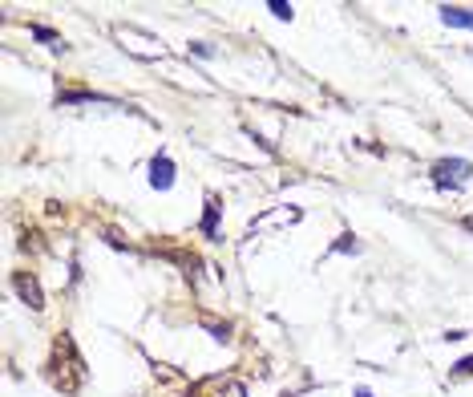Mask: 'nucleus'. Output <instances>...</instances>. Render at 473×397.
<instances>
[{"label":"nucleus","mask_w":473,"mask_h":397,"mask_svg":"<svg viewBox=\"0 0 473 397\" xmlns=\"http://www.w3.org/2000/svg\"><path fill=\"white\" fill-rule=\"evenodd\" d=\"M118 37L125 41L130 53H138V57H162L166 53L162 41H154V37H146V33H138V28H130V25H118Z\"/></svg>","instance_id":"obj_1"},{"label":"nucleus","mask_w":473,"mask_h":397,"mask_svg":"<svg viewBox=\"0 0 473 397\" xmlns=\"http://www.w3.org/2000/svg\"><path fill=\"white\" fill-rule=\"evenodd\" d=\"M473 174V162H465V158H441L437 167H433V179L441 186H457V183H465Z\"/></svg>","instance_id":"obj_2"},{"label":"nucleus","mask_w":473,"mask_h":397,"mask_svg":"<svg viewBox=\"0 0 473 397\" xmlns=\"http://www.w3.org/2000/svg\"><path fill=\"white\" fill-rule=\"evenodd\" d=\"M150 183L158 186V191H170V186H174V162H170L166 155H158L150 162Z\"/></svg>","instance_id":"obj_3"},{"label":"nucleus","mask_w":473,"mask_h":397,"mask_svg":"<svg viewBox=\"0 0 473 397\" xmlns=\"http://www.w3.org/2000/svg\"><path fill=\"white\" fill-rule=\"evenodd\" d=\"M16 292H21V300H25L28 308H37V312H41V308H45V296H41V284L33 280V276H25V272H21V276H16Z\"/></svg>","instance_id":"obj_4"},{"label":"nucleus","mask_w":473,"mask_h":397,"mask_svg":"<svg viewBox=\"0 0 473 397\" xmlns=\"http://www.w3.org/2000/svg\"><path fill=\"white\" fill-rule=\"evenodd\" d=\"M437 13H441V21H445L449 28H473V9H461V4H441Z\"/></svg>","instance_id":"obj_5"},{"label":"nucleus","mask_w":473,"mask_h":397,"mask_svg":"<svg viewBox=\"0 0 473 397\" xmlns=\"http://www.w3.org/2000/svg\"><path fill=\"white\" fill-rule=\"evenodd\" d=\"M203 231H207L210 240H215V231H219V203H215V198L207 203V215H203Z\"/></svg>","instance_id":"obj_6"},{"label":"nucleus","mask_w":473,"mask_h":397,"mask_svg":"<svg viewBox=\"0 0 473 397\" xmlns=\"http://www.w3.org/2000/svg\"><path fill=\"white\" fill-rule=\"evenodd\" d=\"M267 9H271V16H279V21H292V4H283V0H267Z\"/></svg>","instance_id":"obj_7"},{"label":"nucleus","mask_w":473,"mask_h":397,"mask_svg":"<svg viewBox=\"0 0 473 397\" xmlns=\"http://www.w3.org/2000/svg\"><path fill=\"white\" fill-rule=\"evenodd\" d=\"M332 252H360V243H356V235H340Z\"/></svg>","instance_id":"obj_8"},{"label":"nucleus","mask_w":473,"mask_h":397,"mask_svg":"<svg viewBox=\"0 0 473 397\" xmlns=\"http://www.w3.org/2000/svg\"><path fill=\"white\" fill-rule=\"evenodd\" d=\"M453 373H457V377H469V373H473V357H465V361H457V365H453Z\"/></svg>","instance_id":"obj_9"},{"label":"nucleus","mask_w":473,"mask_h":397,"mask_svg":"<svg viewBox=\"0 0 473 397\" xmlns=\"http://www.w3.org/2000/svg\"><path fill=\"white\" fill-rule=\"evenodd\" d=\"M33 37H37V41H57V33H49V28H41V25L33 28Z\"/></svg>","instance_id":"obj_10"},{"label":"nucleus","mask_w":473,"mask_h":397,"mask_svg":"<svg viewBox=\"0 0 473 397\" xmlns=\"http://www.w3.org/2000/svg\"><path fill=\"white\" fill-rule=\"evenodd\" d=\"M190 49H195L198 57H215V49H210V45H203V41H198V45H190Z\"/></svg>","instance_id":"obj_11"},{"label":"nucleus","mask_w":473,"mask_h":397,"mask_svg":"<svg viewBox=\"0 0 473 397\" xmlns=\"http://www.w3.org/2000/svg\"><path fill=\"white\" fill-rule=\"evenodd\" d=\"M356 397H372V389H364V385H360V389H356Z\"/></svg>","instance_id":"obj_12"},{"label":"nucleus","mask_w":473,"mask_h":397,"mask_svg":"<svg viewBox=\"0 0 473 397\" xmlns=\"http://www.w3.org/2000/svg\"><path fill=\"white\" fill-rule=\"evenodd\" d=\"M465 227H469V231H473V219H465Z\"/></svg>","instance_id":"obj_13"}]
</instances>
